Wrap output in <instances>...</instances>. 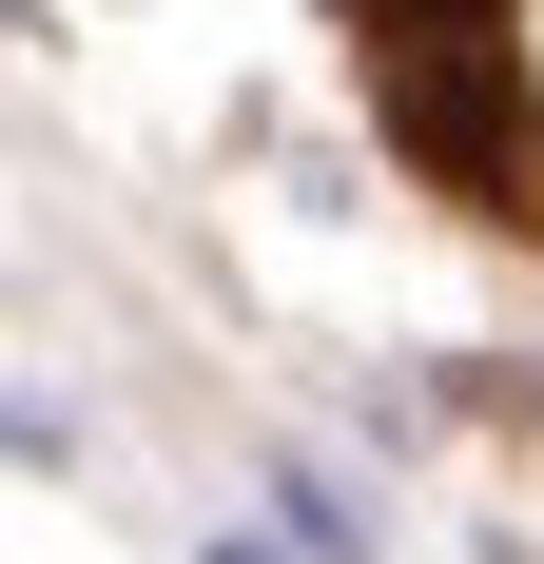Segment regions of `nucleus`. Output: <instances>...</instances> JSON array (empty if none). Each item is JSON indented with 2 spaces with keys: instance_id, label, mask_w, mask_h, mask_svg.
<instances>
[{
  "instance_id": "obj_1",
  "label": "nucleus",
  "mask_w": 544,
  "mask_h": 564,
  "mask_svg": "<svg viewBox=\"0 0 544 564\" xmlns=\"http://www.w3.org/2000/svg\"><path fill=\"white\" fill-rule=\"evenodd\" d=\"M370 117H389V156L428 175V195H467L487 234H544V78L487 40V20L370 40Z\"/></svg>"
},
{
  "instance_id": "obj_2",
  "label": "nucleus",
  "mask_w": 544,
  "mask_h": 564,
  "mask_svg": "<svg viewBox=\"0 0 544 564\" xmlns=\"http://www.w3.org/2000/svg\"><path fill=\"white\" fill-rule=\"evenodd\" d=\"M370 40H447V20H505V0H350Z\"/></svg>"
},
{
  "instance_id": "obj_3",
  "label": "nucleus",
  "mask_w": 544,
  "mask_h": 564,
  "mask_svg": "<svg viewBox=\"0 0 544 564\" xmlns=\"http://www.w3.org/2000/svg\"><path fill=\"white\" fill-rule=\"evenodd\" d=\"M215 564H253V545H215Z\"/></svg>"
}]
</instances>
